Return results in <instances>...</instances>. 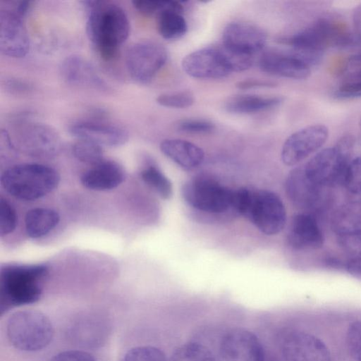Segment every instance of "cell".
Returning <instances> with one entry per match:
<instances>
[{
    "instance_id": "1f68e13d",
    "label": "cell",
    "mask_w": 361,
    "mask_h": 361,
    "mask_svg": "<svg viewBox=\"0 0 361 361\" xmlns=\"http://www.w3.org/2000/svg\"><path fill=\"white\" fill-rule=\"evenodd\" d=\"M218 48L231 73L247 70L252 65V56L234 51L222 44Z\"/></svg>"
},
{
    "instance_id": "8992f818",
    "label": "cell",
    "mask_w": 361,
    "mask_h": 361,
    "mask_svg": "<svg viewBox=\"0 0 361 361\" xmlns=\"http://www.w3.org/2000/svg\"><path fill=\"white\" fill-rule=\"evenodd\" d=\"M354 143L353 136L345 135L334 147L317 152L303 165L307 175L321 187L343 182Z\"/></svg>"
},
{
    "instance_id": "4316f807",
    "label": "cell",
    "mask_w": 361,
    "mask_h": 361,
    "mask_svg": "<svg viewBox=\"0 0 361 361\" xmlns=\"http://www.w3.org/2000/svg\"><path fill=\"white\" fill-rule=\"evenodd\" d=\"M282 102L281 97H267L258 95L244 94L230 98L225 104L227 111L238 114L259 112L278 106Z\"/></svg>"
},
{
    "instance_id": "ab89813d",
    "label": "cell",
    "mask_w": 361,
    "mask_h": 361,
    "mask_svg": "<svg viewBox=\"0 0 361 361\" xmlns=\"http://www.w3.org/2000/svg\"><path fill=\"white\" fill-rule=\"evenodd\" d=\"M178 128L185 133H204L213 130L214 125L207 121L189 119L179 123Z\"/></svg>"
},
{
    "instance_id": "5b68a950",
    "label": "cell",
    "mask_w": 361,
    "mask_h": 361,
    "mask_svg": "<svg viewBox=\"0 0 361 361\" xmlns=\"http://www.w3.org/2000/svg\"><path fill=\"white\" fill-rule=\"evenodd\" d=\"M6 330L10 343L25 352L44 349L54 337V327L50 319L35 310L13 313L7 321Z\"/></svg>"
},
{
    "instance_id": "83f0119b",
    "label": "cell",
    "mask_w": 361,
    "mask_h": 361,
    "mask_svg": "<svg viewBox=\"0 0 361 361\" xmlns=\"http://www.w3.org/2000/svg\"><path fill=\"white\" fill-rule=\"evenodd\" d=\"M182 5L164 10L158 15L157 29L166 39H176L183 36L188 28L187 23L181 15Z\"/></svg>"
},
{
    "instance_id": "9c48e42d",
    "label": "cell",
    "mask_w": 361,
    "mask_h": 361,
    "mask_svg": "<svg viewBox=\"0 0 361 361\" xmlns=\"http://www.w3.org/2000/svg\"><path fill=\"white\" fill-rule=\"evenodd\" d=\"M166 60L167 51L161 44L152 41H140L128 49L126 64L135 81L147 83L165 65Z\"/></svg>"
},
{
    "instance_id": "8d00e7d4",
    "label": "cell",
    "mask_w": 361,
    "mask_h": 361,
    "mask_svg": "<svg viewBox=\"0 0 361 361\" xmlns=\"http://www.w3.org/2000/svg\"><path fill=\"white\" fill-rule=\"evenodd\" d=\"M346 345L351 357L361 361V321L353 322L346 333Z\"/></svg>"
},
{
    "instance_id": "cb8c5ba5",
    "label": "cell",
    "mask_w": 361,
    "mask_h": 361,
    "mask_svg": "<svg viewBox=\"0 0 361 361\" xmlns=\"http://www.w3.org/2000/svg\"><path fill=\"white\" fill-rule=\"evenodd\" d=\"M161 152L173 162L185 169L200 166L204 157V151L197 145L180 139H167L160 144Z\"/></svg>"
},
{
    "instance_id": "ba28073f",
    "label": "cell",
    "mask_w": 361,
    "mask_h": 361,
    "mask_svg": "<svg viewBox=\"0 0 361 361\" xmlns=\"http://www.w3.org/2000/svg\"><path fill=\"white\" fill-rule=\"evenodd\" d=\"M332 22L322 19L287 39L293 51L310 63L317 61L322 51L338 44L345 37Z\"/></svg>"
},
{
    "instance_id": "f6af8a7d",
    "label": "cell",
    "mask_w": 361,
    "mask_h": 361,
    "mask_svg": "<svg viewBox=\"0 0 361 361\" xmlns=\"http://www.w3.org/2000/svg\"><path fill=\"white\" fill-rule=\"evenodd\" d=\"M360 128H361V119H360Z\"/></svg>"
},
{
    "instance_id": "d6a6232c",
    "label": "cell",
    "mask_w": 361,
    "mask_h": 361,
    "mask_svg": "<svg viewBox=\"0 0 361 361\" xmlns=\"http://www.w3.org/2000/svg\"><path fill=\"white\" fill-rule=\"evenodd\" d=\"M123 361H167L165 354L160 349L149 345L137 346L130 349Z\"/></svg>"
},
{
    "instance_id": "d6986e66",
    "label": "cell",
    "mask_w": 361,
    "mask_h": 361,
    "mask_svg": "<svg viewBox=\"0 0 361 361\" xmlns=\"http://www.w3.org/2000/svg\"><path fill=\"white\" fill-rule=\"evenodd\" d=\"M60 73L62 78L70 85L99 90L108 89L94 66L80 56L66 58L61 64Z\"/></svg>"
},
{
    "instance_id": "7c38bea8",
    "label": "cell",
    "mask_w": 361,
    "mask_h": 361,
    "mask_svg": "<svg viewBox=\"0 0 361 361\" xmlns=\"http://www.w3.org/2000/svg\"><path fill=\"white\" fill-rule=\"evenodd\" d=\"M17 145L25 153L38 157L56 155L61 142L58 133L50 126L40 123H28L17 131Z\"/></svg>"
},
{
    "instance_id": "7bdbcfd3",
    "label": "cell",
    "mask_w": 361,
    "mask_h": 361,
    "mask_svg": "<svg viewBox=\"0 0 361 361\" xmlns=\"http://www.w3.org/2000/svg\"><path fill=\"white\" fill-rule=\"evenodd\" d=\"M235 85L239 89L245 90L257 87H274L275 84L270 81L249 79L239 81Z\"/></svg>"
},
{
    "instance_id": "30bf717a",
    "label": "cell",
    "mask_w": 361,
    "mask_h": 361,
    "mask_svg": "<svg viewBox=\"0 0 361 361\" xmlns=\"http://www.w3.org/2000/svg\"><path fill=\"white\" fill-rule=\"evenodd\" d=\"M329 130L322 124H314L300 129L284 142L281 160L286 166H295L320 149L326 142Z\"/></svg>"
},
{
    "instance_id": "6da1fadb",
    "label": "cell",
    "mask_w": 361,
    "mask_h": 361,
    "mask_svg": "<svg viewBox=\"0 0 361 361\" xmlns=\"http://www.w3.org/2000/svg\"><path fill=\"white\" fill-rule=\"evenodd\" d=\"M89 12L87 32L92 44L105 61L114 59L130 32V23L119 6L101 1H85Z\"/></svg>"
},
{
    "instance_id": "e0dca14e",
    "label": "cell",
    "mask_w": 361,
    "mask_h": 361,
    "mask_svg": "<svg viewBox=\"0 0 361 361\" xmlns=\"http://www.w3.org/2000/svg\"><path fill=\"white\" fill-rule=\"evenodd\" d=\"M287 240L293 249L301 251L318 250L324 242V235L316 219L308 213H299L292 218Z\"/></svg>"
},
{
    "instance_id": "4fadbf2b",
    "label": "cell",
    "mask_w": 361,
    "mask_h": 361,
    "mask_svg": "<svg viewBox=\"0 0 361 361\" xmlns=\"http://www.w3.org/2000/svg\"><path fill=\"white\" fill-rule=\"evenodd\" d=\"M224 361H265V353L258 337L242 328L228 331L220 343Z\"/></svg>"
},
{
    "instance_id": "7402d4cb",
    "label": "cell",
    "mask_w": 361,
    "mask_h": 361,
    "mask_svg": "<svg viewBox=\"0 0 361 361\" xmlns=\"http://www.w3.org/2000/svg\"><path fill=\"white\" fill-rule=\"evenodd\" d=\"M123 168L117 162L104 159L82 173V184L92 190L106 191L116 188L125 180Z\"/></svg>"
},
{
    "instance_id": "52a82bcc",
    "label": "cell",
    "mask_w": 361,
    "mask_h": 361,
    "mask_svg": "<svg viewBox=\"0 0 361 361\" xmlns=\"http://www.w3.org/2000/svg\"><path fill=\"white\" fill-rule=\"evenodd\" d=\"M182 195L188 204L202 212L219 214L232 208L233 190L212 178L188 180L182 187Z\"/></svg>"
},
{
    "instance_id": "ffe728a7",
    "label": "cell",
    "mask_w": 361,
    "mask_h": 361,
    "mask_svg": "<svg viewBox=\"0 0 361 361\" xmlns=\"http://www.w3.org/2000/svg\"><path fill=\"white\" fill-rule=\"evenodd\" d=\"M69 132L78 140L91 141L101 146H121L128 140V133L123 128L94 122L75 123L70 127Z\"/></svg>"
},
{
    "instance_id": "e575fe53",
    "label": "cell",
    "mask_w": 361,
    "mask_h": 361,
    "mask_svg": "<svg viewBox=\"0 0 361 361\" xmlns=\"http://www.w3.org/2000/svg\"><path fill=\"white\" fill-rule=\"evenodd\" d=\"M343 183L350 192L361 194V155L350 161Z\"/></svg>"
},
{
    "instance_id": "f1b7e54d",
    "label": "cell",
    "mask_w": 361,
    "mask_h": 361,
    "mask_svg": "<svg viewBox=\"0 0 361 361\" xmlns=\"http://www.w3.org/2000/svg\"><path fill=\"white\" fill-rule=\"evenodd\" d=\"M170 361H217V360L208 347L200 343L190 342L174 350Z\"/></svg>"
},
{
    "instance_id": "74e56055",
    "label": "cell",
    "mask_w": 361,
    "mask_h": 361,
    "mask_svg": "<svg viewBox=\"0 0 361 361\" xmlns=\"http://www.w3.org/2000/svg\"><path fill=\"white\" fill-rule=\"evenodd\" d=\"M132 3L137 10L147 15H159L166 9L180 5L178 1H173L134 0Z\"/></svg>"
},
{
    "instance_id": "484cf974",
    "label": "cell",
    "mask_w": 361,
    "mask_h": 361,
    "mask_svg": "<svg viewBox=\"0 0 361 361\" xmlns=\"http://www.w3.org/2000/svg\"><path fill=\"white\" fill-rule=\"evenodd\" d=\"M58 212L49 208H34L25 218V231L30 238H37L49 233L59 224Z\"/></svg>"
},
{
    "instance_id": "44dd1931",
    "label": "cell",
    "mask_w": 361,
    "mask_h": 361,
    "mask_svg": "<svg viewBox=\"0 0 361 361\" xmlns=\"http://www.w3.org/2000/svg\"><path fill=\"white\" fill-rule=\"evenodd\" d=\"M259 65L263 72L292 79H305L311 73L310 65L290 52L265 53L261 56Z\"/></svg>"
},
{
    "instance_id": "ee69618b",
    "label": "cell",
    "mask_w": 361,
    "mask_h": 361,
    "mask_svg": "<svg viewBox=\"0 0 361 361\" xmlns=\"http://www.w3.org/2000/svg\"><path fill=\"white\" fill-rule=\"evenodd\" d=\"M345 269L351 276L361 280V258L350 259L345 264Z\"/></svg>"
},
{
    "instance_id": "d590c367",
    "label": "cell",
    "mask_w": 361,
    "mask_h": 361,
    "mask_svg": "<svg viewBox=\"0 0 361 361\" xmlns=\"http://www.w3.org/2000/svg\"><path fill=\"white\" fill-rule=\"evenodd\" d=\"M18 217L12 205L5 199L0 200V233L1 235L12 233L16 228Z\"/></svg>"
},
{
    "instance_id": "d4e9b609",
    "label": "cell",
    "mask_w": 361,
    "mask_h": 361,
    "mask_svg": "<svg viewBox=\"0 0 361 361\" xmlns=\"http://www.w3.org/2000/svg\"><path fill=\"white\" fill-rule=\"evenodd\" d=\"M331 228L343 237L361 235V202H350L340 207L333 214Z\"/></svg>"
},
{
    "instance_id": "f35d334b",
    "label": "cell",
    "mask_w": 361,
    "mask_h": 361,
    "mask_svg": "<svg viewBox=\"0 0 361 361\" xmlns=\"http://www.w3.org/2000/svg\"><path fill=\"white\" fill-rule=\"evenodd\" d=\"M343 75L344 82H361V54L351 56L345 63Z\"/></svg>"
},
{
    "instance_id": "277c9868",
    "label": "cell",
    "mask_w": 361,
    "mask_h": 361,
    "mask_svg": "<svg viewBox=\"0 0 361 361\" xmlns=\"http://www.w3.org/2000/svg\"><path fill=\"white\" fill-rule=\"evenodd\" d=\"M60 176L54 169L39 164H22L6 169L1 184L14 197L33 201L41 198L59 185Z\"/></svg>"
},
{
    "instance_id": "7a4b0ae2",
    "label": "cell",
    "mask_w": 361,
    "mask_h": 361,
    "mask_svg": "<svg viewBox=\"0 0 361 361\" xmlns=\"http://www.w3.org/2000/svg\"><path fill=\"white\" fill-rule=\"evenodd\" d=\"M232 208L268 235H276L286 226L283 202L277 194L268 190L240 188L233 190Z\"/></svg>"
},
{
    "instance_id": "836d02e7",
    "label": "cell",
    "mask_w": 361,
    "mask_h": 361,
    "mask_svg": "<svg viewBox=\"0 0 361 361\" xmlns=\"http://www.w3.org/2000/svg\"><path fill=\"white\" fill-rule=\"evenodd\" d=\"M194 101V96L189 91L165 93L156 99L160 106L173 109L188 108L192 105Z\"/></svg>"
},
{
    "instance_id": "5bb4252c",
    "label": "cell",
    "mask_w": 361,
    "mask_h": 361,
    "mask_svg": "<svg viewBox=\"0 0 361 361\" xmlns=\"http://www.w3.org/2000/svg\"><path fill=\"white\" fill-rule=\"evenodd\" d=\"M281 352L285 361H331V353L325 343L303 331L288 334L283 339Z\"/></svg>"
},
{
    "instance_id": "3957f363",
    "label": "cell",
    "mask_w": 361,
    "mask_h": 361,
    "mask_svg": "<svg viewBox=\"0 0 361 361\" xmlns=\"http://www.w3.org/2000/svg\"><path fill=\"white\" fill-rule=\"evenodd\" d=\"M48 273L44 264H6L0 273V311L37 302Z\"/></svg>"
},
{
    "instance_id": "8fae6325",
    "label": "cell",
    "mask_w": 361,
    "mask_h": 361,
    "mask_svg": "<svg viewBox=\"0 0 361 361\" xmlns=\"http://www.w3.org/2000/svg\"><path fill=\"white\" fill-rule=\"evenodd\" d=\"M23 16L14 2L0 11V50L5 56L22 58L29 51V38Z\"/></svg>"
},
{
    "instance_id": "b9f144b4",
    "label": "cell",
    "mask_w": 361,
    "mask_h": 361,
    "mask_svg": "<svg viewBox=\"0 0 361 361\" xmlns=\"http://www.w3.org/2000/svg\"><path fill=\"white\" fill-rule=\"evenodd\" d=\"M337 96L343 98L361 97V82L343 83L336 92Z\"/></svg>"
},
{
    "instance_id": "4dcf8cb0",
    "label": "cell",
    "mask_w": 361,
    "mask_h": 361,
    "mask_svg": "<svg viewBox=\"0 0 361 361\" xmlns=\"http://www.w3.org/2000/svg\"><path fill=\"white\" fill-rule=\"evenodd\" d=\"M73 152L77 159L92 166L104 159L102 146L88 140H78L73 145Z\"/></svg>"
},
{
    "instance_id": "f546056e",
    "label": "cell",
    "mask_w": 361,
    "mask_h": 361,
    "mask_svg": "<svg viewBox=\"0 0 361 361\" xmlns=\"http://www.w3.org/2000/svg\"><path fill=\"white\" fill-rule=\"evenodd\" d=\"M142 180L163 199H169L173 188L169 178L154 165H148L140 172Z\"/></svg>"
},
{
    "instance_id": "60d3db41",
    "label": "cell",
    "mask_w": 361,
    "mask_h": 361,
    "mask_svg": "<svg viewBox=\"0 0 361 361\" xmlns=\"http://www.w3.org/2000/svg\"><path fill=\"white\" fill-rule=\"evenodd\" d=\"M49 361H97L89 353L83 350H66L52 357Z\"/></svg>"
},
{
    "instance_id": "603a6c76",
    "label": "cell",
    "mask_w": 361,
    "mask_h": 361,
    "mask_svg": "<svg viewBox=\"0 0 361 361\" xmlns=\"http://www.w3.org/2000/svg\"><path fill=\"white\" fill-rule=\"evenodd\" d=\"M109 333L108 324L102 317L97 315L82 316L71 326V336L73 340L80 345L95 347L101 345Z\"/></svg>"
},
{
    "instance_id": "ac0fdd59",
    "label": "cell",
    "mask_w": 361,
    "mask_h": 361,
    "mask_svg": "<svg viewBox=\"0 0 361 361\" xmlns=\"http://www.w3.org/2000/svg\"><path fill=\"white\" fill-rule=\"evenodd\" d=\"M285 188L289 200L300 209L313 207L320 198L321 186L307 175L303 165L290 171Z\"/></svg>"
},
{
    "instance_id": "2e32d148",
    "label": "cell",
    "mask_w": 361,
    "mask_h": 361,
    "mask_svg": "<svg viewBox=\"0 0 361 361\" xmlns=\"http://www.w3.org/2000/svg\"><path fill=\"white\" fill-rule=\"evenodd\" d=\"M266 34L259 27L245 23L228 24L223 32L222 44L234 51L252 56L265 46Z\"/></svg>"
},
{
    "instance_id": "9a60e30c",
    "label": "cell",
    "mask_w": 361,
    "mask_h": 361,
    "mask_svg": "<svg viewBox=\"0 0 361 361\" xmlns=\"http://www.w3.org/2000/svg\"><path fill=\"white\" fill-rule=\"evenodd\" d=\"M182 68L188 75L200 79L221 78L231 73L218 47L204 48L188 54L182 61Z\"/></svg>"
}]
</instances>
